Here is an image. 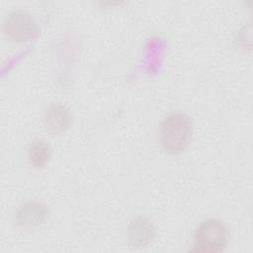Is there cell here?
<instances>
[{
	"label": "cell",
	"mask_w": 253,
	"mask_h": 253,
	"mask_svg": "<svg viewBox=\"0 0 253 253\" xmlns=\"http://www.w3.org/2000/svg\"><path fill=\"white\" fill-rule=\"evenodd\" d=\"M159 134L161 146L165 151L172 154L180 153L191 141L192 120L184 113H171L161 122Z\"/></svg>",
	"instance_id": "obj_1"
},
{
	"label": "cell",
	"mask_w": 253,
	"mask_h": 253,
	"mask_svg": "<svg viewBox=\"0 0 253 253\" xmlns=\"http://www.w3.org/2000/svg\"><path fill=\"white\" fill-rule=\"evenodd\" d=\"M229 240L228 228L217 219L202 221L196 229L194 250L199 252L222 251Z\"/></svg>",
	"instance_id": "obj_2"
},
{
	"label": "cell",
	"mask_w": 253,
	"mask_h": 253,
	"mask_svg": "<svg viewBox=\"0 0 253 253\" xmlns=\"http://www.w3.org/2000/svg\"><path fill=\"white\" fill-rule=\"evenodd\" d=\"M5 36L13 42H23L37 32V25L30 13L25 10H14L9 13L3 22Z\"/></svg>",
	"instance_id": "obj_3"
},
{
	"label": "cell",
	"mask_w": 253,
	"mask_h": 253,
	"mask_svg": "<svg viewBox=\"0 0 253 253\" xmlns=\"http://www.w3.org/2000/svg\"><path fill=\"white\" fill-rule=\"evenodd\" d=\"M48 214L47 207L38 201H28L22 204L15 212L14 220L23 229H33L40 226Z\"/></svg>",
	"instance_id": "obj_4"
},
{
	"label": "cell",
	"mask_w": 253,
	"mask_h": 253,
	"mask_svg": "<svg viewBox=\"0 0 253 253\" xmlns=\"http://www.w3.org/2000/svg\"><path fill=\"white\" fill-rule=\"evenodd\" d=\"M126 237L133 247L147 246L155 237V227L150 220L144 217L135 218L127 226Z\"/></svg>",
	"instance_id": "obj_5"
},
{
	"label": "cell",
	"mask_w": 253,
	"mask_h": 253,
	"mask_svg": "<svg viewBox=\"0 0 253 253\" xmlns=\"http://www.w3.org/2000/svg\"><path fill=\"white\" fill-rule=\"evenodd\" d=\"M44 128L52 134L64 132L70 126L71 114L66 106L54 104L50 106L43 115Z\"/></svg>",
	"instance_id": "obj_6"
},
{
	"label": "cell",
	"mask_w": 253,
	"mask_h": 253,
	"mask_svg": "<svg viewBox=\"0 0 253 253\" xmlns=\"http://www.w3.org/2000/svg\"><path fill=\"white\" fill-rule=\"evenodd\" d=\"M28 157L34 167L42 168L50 158V147L43 139L37 138L30 144Z\"/></svg>",
	"instance_id": "obj_7"
}]
</instances>
